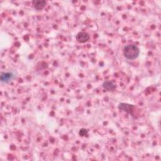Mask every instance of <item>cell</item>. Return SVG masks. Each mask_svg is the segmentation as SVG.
<instances>
[{"instance_id":"7a4b0ae2","label":"cell","mask_w":161,"mask_h":161,"mask_svg":"<svg viewBox=\"0 0 161 161\" xmlns=\"http://www.w3.org/2000/svg\"><path fill=\"white\" fill-rule=\"evenodd\" d=\"M15 77V74L12 72L2 73L1 74H0V81L3 84H9Z\"/></svg>"},{"instance_id":"52a82bcc","label":"cell","mask_w":161,"mask_h":161,"mask_svg":"<svg viewBox=\"0 0 161 161\" xmlns=\"http://www.w3.org/2000/svg\"><path fill=\"white\" fill-rule=\"evenodd\" d=\"M87 134V131L85 128H82L81 130H80V131H79V135L80 136L84 137V136L86 135Z\"/></svg>"},{"instance_id":"5b68a950","label":"cell","mask_w":161,"mask_h":161,"mask_svg":"<svg viewBox=\"0 0 161 161\" xmlns=\"http://www.w3.org/2000/svg\"><path fill=\"white\" fill-rule=\"evenodd\" d=\"M47 2L44 0H34L32 2V4L34 8L37 10H42L46 5Z\"/></svg>"},{"instance_id":"3957f363","label":"cell","mask_w":161,"mask_h":161,"mask_svg":"<svg viewBox=\"0 0 161 161\" xmlns=\"http://www.w3.org/2000/svg\"><path fill=\"white\" fill-rule=\"evenodd\" d=\"M89 37H89V35L87 33L84 32H80L77 34L76 39V40L79 43H84L89 40Z\"/></svg>"},{"instance_id":"8992f818","label":"cell","mask_w":161,"mask_h":161,"mask_svg":"<svg viewBox=\"0 0 161 161\" xmlns=\"http://www.w3.org/2000/svg\"><path fill=\"white\" fill-rule=\"evenodd\" d=\"M103 87L104 89H106L108 91H114L115 89L117 88V86H116L113 82L111 81H104L103 83Z\"/></svg>"},{"instance_id":"6da1fadb","label":"cell","mask_w":161,"mask_h":161,"mask_svg":"<svg viewBox=\"0 0 161 161\" xmlns=\"http://www.w3.org/2000/svg\"><path fill=\"white\" fill-rule=\"evenodd\" d=\"M140 54V50L135 45H128L123 49V55L128 60H135Z\"/></svg>"},{"instance_id":"277c9868","label":"cell","mask_w":161,"mask_h":161,"mask_svg":"<svg viewBox=\"0 0 161 161\" xmlns=\"http://www.w3.org/2000/svg\"><path fill=\"white\" fill-rule=\"evenodd\" d=\"M133 108H134L133 105L127 104V103H120L118 106V108L120 110L124 111L127 112L128 113H130V114L132 113Z\"/></svg>"}]
</instances>
